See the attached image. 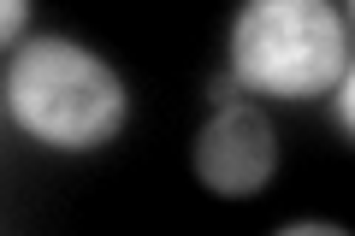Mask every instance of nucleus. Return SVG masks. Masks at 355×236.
<instances>
[{
	"label": "nucleus",
	"mask_w": 355,
	"mask_h": 236,
	"mask_svg": "<svg viewBox=\"0 0 355 236\" xmlns=\"http://www.w3.org/2000/svg\"><path fill=\"white\" fill-rule=\"evenodd\" d=\"M0 100H6V118L24 130L30 142L53 154H89L113 142L130 118V95L125 77L101 60L83 42L65 36H42L24 42V48L6 60V83H0Z\"/></svg>",
	"instance_id": "obj_1"
},
{
	"label": "nucleus",
	"mask_w": 355,
	"mask_h": 236,
	"mask_svg": "<svg viewBox=\"0 0 355 236\" xmlns=\"http://www.w3.org/2000/svg\"><path fill=\"white\" fill-rule=\"evenodd\" d=\"M343 65H349V30L331 0H243L231 18V77L249 95H326Z\"/></svg>",
	"instance_id": "obj_2"
},
{
	"label": "nucleus",
	"mask_w": 355,
	"mask_h": 236,
	"mask_svg": "<svg viewBox=\"0 0 355 236\" xmlns=\"http://www.w3.org/2000/svg\"><path fill=\"white\" fill-rule=\"evenodd\" d=\"M279 172V136L266 125V112L249 107V100H225L202 125L196 136V177L202 189L225 201H243V195H261Z\"/></svg>",
	"instance_id": "obj_3"
},
{
	"label": "nucleus",
	"mask_w": 355,
	"mask_h": 236,
	"mask_svg": "<svg viewBox=\"0 0 355 236\" xmlns=\"http://www.w3.org/2000/svg\"><path fill=\"white\" fill-rule=\"evenodd\" d=\"M331 100H338V125L349 130V142H355V60L343 65V77L331 83Z\"/></svg>",
	"instance_id": "obj_4"
},
{
	"label": "nucleus",
	"mask_w": 355,
	"mask_h": 236,
	"mask_svg": "<svg viewBox=\"0 0 355 236\" xmlns=\"http://www.w3.org/2000/svg\"><path fill=\"white\" fill-rule=\"evenodd\" d=\"M24 12H30V0H0V36H6V42H18Z\"/></svg>",
	"instance_id": "obj_5"
}]
</instances>
